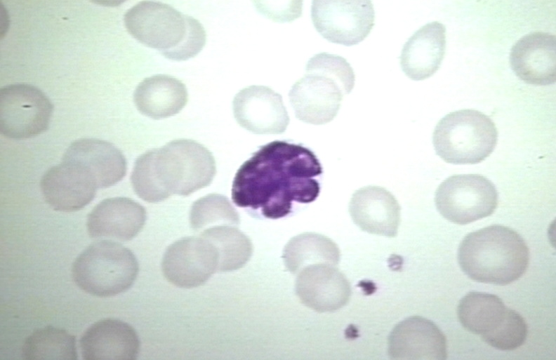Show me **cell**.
<instances>
[{
    "label": "cell",
    "instance_id": "cell-1",
    "mask_svg": "<svg viewBox=\"0 0 556 360\" xmlns=\"http://www.w3.org/2000/svg\"><path fill=\"white\" fill-rule=\"evenodd\" d=\"M323 173L310 149L284 140L262 146L238 169L232 187V201L239 207L260 210L278 219L289 215L293 202L314 201L320 193L317 179Z\"/></svg>",
    "mask_w": 556,
    "mask_h": 360
},
{
    "label": "cell",
    "instance_id": "cell-2",
    "mask_svg": "<svg viewBox=\"0 0 556 360\" xmlns=\"http://www.w3.org/2000/svg\"><path fill=\"white\" fill-rule=\"evenodd\" d=\"M216 172L211 152L201 144L178 139L139 156L135 178L139 187L157 201L173 194L187 196L211 184Z\"/></svg>",
    "mask_w": 556,
    "mask_h": 360
},
{
    "label": "cell",
    "instance_id": "cell-3",
    "mask_svg": "<svg viewBox=\"0 0 556 360\" xmlns=\"http://www.w3.org/2000/svg\"><path fill=\"white\" fill-rule=\"evenodd\" d=\"M458 260L471 279L505 286L519 279L529 262V250L514 229L493 225L467 234L461 242Z\"/></svg>",
    "mask_w": 556,
    "mask_h": 360
},
{
    "label": "cell",
    "instance_id": "cell-4",
    "mask_svg": "<svg viewBox=\"0 0 556 360\" xmlns=\"http://www.w3.org/2000/svg\"><path fill=\"white\" fill-rule=\"evenodd\" d=\"M124 22L133 38L173 60L193 58L206 41L199 21L159 1L138 2L126 11Z\"/></svg>",
    "mask_w": 556,
    "mask_h": 360
},
{
    "label": "cell",
    "instance_id": "cell-5",
    "mask_svg": "<svg viewBox=\"0 0 556 360\" xmlns=\"http://www.w3.org/2000/svg\"><path fill=\"white\" fill-rule=\"evenodd\" d=\"M355 78L345 58L325 52L312 56L305 66V75L289 93L296 118L314 125L332 121L344 95L352 90Z\"/></svg>",
    "mask_w": 556,
    "mask_h": 360
},
{
    "label": "cell",
    "instance_id": "cell-6",
    "mask_svg": "<svg viewBox=\"0 0 556 360\" xmlns=\"http://www.w3.org/2000/svg\"><path fill=\"white\" fill-rule=\"evenodd\" d=\"M138 273L133 252L112 240L90 244L74 260L72 276L84 292L100 298L114 296L127 291Z\"/></svg>",
    "mask_w": 556,
    "mask_h": 360
},
{
    "label": "cell",
    "instance_id": "cell-7",
    "mask_svg": "<svg viewBox=\"0 0 556 360\" xmlns=\"http://www.w3.org/2000/svg\"><path fill=\"white\" fill-rule=\"evenodd\" d=\"M498 139L495 124L475 109H461L444 116L432 135L437 154L453 164L480 163L494 151Z\"/></svg>",
    "mask_w": 556,
    "mask_h": 360
},
{
    "label": "cell",
    "instance_id": "cell-8",
    "mask_svg": "<svg viewBox=\"0 0 556 360\" xmlns=\"http://www.w3.org/2000/svg\"><path fill=\"white\" fill-rule=\"evenodd\" d=\"M435 202L445 219L455 224L466 225L495 211L498 192L493 182L483 175H454L439 185Z\"/></svg>",
    "mask_w": 556,
    "mask_h": 360
},
{
    "label": "cell",
    "instance_id": "cell-9",
    "mask_svg": "<svg viewBox=\"0 0 556 360\" xmlns=\"http://www.w3.org/2000/svg\"><path fill=\"white\" fill-rule=\"evenodd\" d=\"M53 105L37 87L26 84L4 86L0 91V131L13 139L37 136L48 127Z\"/></svg>",
    "mask_w": 556,
    "mask_h": 360
},
{
    "label": "cell",
    "instance_id": "cell-10",
    "mask_svg": "<svg viewBox=\"0 0 556 360\" xmlns=\"http://www.w3.org/2000/svg\"><path fill=\"white\" fill-rule=\"evenodd\" d=\"M311 18L317 31L326 40L352 46L370 33L375 12L370 1H313Z\"/></svg>",
    "mask_w": 556,
    "mask_h": 360
},
{
    "label": "cell",
    "instance_id": "cell-11",
    "mask_svg": "<svg viewBox=\"0 0 556 360\" xmlns=\"http://www.w3.org/2000/svg\"><path fill=\"white\" fill-rule=\"evenodd\" d=\"M219 257L215 246L201 235L182 238L166 250L161 269L172 284L185 288L204 284L218 272Z\"/></svg>",
    "mask_w": 556,
    "mask_h": 360
},
{
    "label": "cell",
    "instance_id": "cell-12",
    "mask_svg": "<svg viewBox=\"0 0 556 360\" xmlns=\"http://www.w3.org/2000/svg\"><path fill=\"white\" fill-rule=\"evenodd\" d=\"M237 123L255 134H279L289 124L281 95L265 86H250L241 90L232 102Z\"/></svg>",
    "mask_w": 556,
    "mask_h": 360
},
{
    "label": "cell",
    "instance_id": "cell-13",
    "mask_svg": "<svg viewBox=\"0 0 556 360\" xmlns=\"http://www.w3.org/2000/svg\"><path fill=\"white\" fill-rule=\"evenodd\" d=\"M40 187L46 202L54 210L62 212L83 208L93 199L98 189L82 167L63 160L46 171Z\"/></svg>",
    "mask_w": 556,
    "mask_h": 360
},
{
    "label": "cell",
    "instance_id": "cell-14",
    "mask_svg": "<svg viewBox=\"0 0 556 360\" xmlns=\"http://www.w3.org/2000/svg\"><path fill=\"white\" fill-rule=\"evenodd\" d=\"M296 292L307 307L318 312H330L347 304L351 289L346 277L335 265L317 264L298 273Z\"/></svg>",
    "mask_w": 556,
    "mask_h": 360
},
{
    "label": "cell",
    "instance_id": "cell-15",
    "mask_svg": "<svg viewBox=\"0 0 556 360\" xmlns=\"http://www.w3.org/2000/svg\"><path fill=\"white\" fill-rule=\"evenodd\" d=\"M392 359H437L447 357L446 340L432 321L410 316L397 324L388 338Z\"/></svg>",
    "mask_w": 556,
    "mask_h": 360
},
{
    "label": "cell",
    "instance_id": "cell-16",
    "mask_svg": "<svg viewBox=\"0 0 556 360\" xmlns=\"http://www.w3.org/2000/svg\"><path fill=\"white\" fill-rule=\"evenodd\" d=\"M146 221L145 208L127 197L102 200L89 213L86 227L93 239L108 238L121 241L133 239Z\"/></svg>",
    "mask_w": 556,
    "mask_h": 360
},
{
    "label": "cell",
    "instance_id": "cell-17",
    "mask_svg": "<svg viewBox=\"0 0 556 360\" xmlns=\"http://www.w3.org/2000/svg\"><path fill=\"white\" fill-rule=\"evenodd\" d=\"M555 35L531 32L512 46L510 60L516 75L527 84L546 86L555 82Z\"/></svg>",
    "mask_w": 556,
    "mask_h": 360
},
{
    "label": "cell",
    "instance_id": "cell-18",
    "mask_svg": "<svg viewBox=\"0 0 556 360\" xmlns=\"http://www.w3.org/2000/svg\"><path fill=\"white\" fill-rule=\"evenodd\" d=\"M85 360L136 359L140 341L136 331L127 323L107 318L90 326L80 339Z\"/></svg>",
    "mask_w": 556,
    "mask_h": 360
},
{
    "label": "cell",
    "instance_id": "cell-19",
    "mask_svg": "<svg viewBox=\"0 0 556 360\" xmlns=\"http://www.w3.org/2000/svg\"><path fill=\"white\" fill-rule=\"evenodd\" d=\"M349 211L353 222L370 234L396 236L400 223V206L395 197L379 186L357 189L352 196Z\"/></svg>",
    "mask_w": 556,
    "mask_h": 360
},
{
    "label": "cell",
    "instance_id": "cell-20",
    "mask_svg": "<svg viewBox=\"0 0 556 360\" xmlns=\"http://www.w3.org/2000/svg\"><path fill=\"white\" fill-rule=\"evenodd\" d=\"M62 160L82 167L93 179L98 188H107L125 176L126 161L113 144L96 139L81 138L71 143Z\"/></svg>",
    "mask_w": 556,
    "mask_h": 360
},
{
    "label": "cell",
    "instance_id": "cell-21",
    "mask_svg": "<svg viewBox=\"0 0 556 360\" xmlns=\"http://www.w3.org/2000/svg\"><path fill=\"white\" fill-rule=\"evenodd\" d=\"M445 27L435 21L417 30L404 44L400 55L403 72L410 79L423 80L432 76L443 60Z\"/></svg>",
    "mask_w": 556,
    "mask_h": 360
},
{
    "label": "cell",
    "instance_id": "cell-22",
    "mask_svg": "<svg viewBox=\"0 0 556 360\" xmlns=\"http://www.w3.org/2000/svg\"><path fill=\"white\" fill-rule=\"evenodd\" d=\"M188 93L179 79L166 74L144 79L135 89L133 101L138 110L154 119L179 113L186 105Z\"/></svg>",
    "mask_w": 556,
    "mask_h": 360
},
{
    "label": "cell",
    "instance_id": "cell-23",
    "mask_svg": "<svg viewBox=\"0 0 556 360\" xmlns=\"http://www.w3.org/2000/svg\"><path fill=\"white\" fill-rule=\"evenodd\" d=\"M340 250L329 237L315 232H305L291 238L286 244L282 258L289 272L298 274L303 268L317 264L336 266Z\"/></svg>",
    "mask_w": 556,
    "mask_h": 360
},
{
    "label": "cell",
    "instance_id": "cell-24",
    "mask_svg": "<svg viewBox=\"0 0 556 360\" xmlns=\"http://www.w3.org/2000/svg\"><path fill=\"white\" fill-rule=\"evenodd\" d=\"M508 309L497 295L470 292L460 300L457 314L461 325L467 331L482 338L501 325Z\"/></svg>",
    "mask_w": 556,
    "mask_h": 360
},
{
    "label": "cell",
    "instance_id": "cell-25",
    "mask_svg": "<svg viewBox=\"0 0 556 360\" xmlns=\"http://www.w3.org/2000/svg\"><path fill=\"white\" fill-rule=\"evenodd\" d=\"M22 355L26 360H76L77 352L75 338L60 328L51 326L40 328L25 339Z\"/></svg>",
    "mask_w": 556,
    "mask_h": 360
},
{
    "label": "cell",
    "instance_id": "cell-26",
    "mask_svg": "<svg viewBox=\"0 0 556 360\" xmlns=\"http://www.w3.org/2000/svg\"><path fill=\"white\" fill-rule=\"evenodd\" d=\"M200 235L216 248L219 257L218 272L238 269L246 264L252 255L251 240L234 226L212 227L202 231Z\"/></svg>",
    "mask_w": 556,
    "mask_h": 360
},
{
    "label": "cell",
    "instance_id": "cell-27",
    "mask_svg": "<svg viewBox=\"0 0 556 360\" xmlns=\"http://www.w3.org/2000/svg\"><path fill=\"white\" fill-rule=\"evenodd\" d=\"M191 227L196 232L219 225L237 226L239 216L228 199L210 194L194 201L190 213Z\"/></svg>",
    "mask_w": 556,
    "mask_h": 360
},
{
    "label": "cell",
    "instance_id": "cell-28",
    "mask_svg": "<svg viewBox=\"0 0 556 360\" xmlns=\"http://www.w3.org/2000/svg\"><path fill=\"white\" fill-rule=\"evenodd\" d=\"M528 333L524 318L515 310L508 308L501 325L492 333L482 337L489 345L501 350H513L522 345Z\"/></svg>",
    "mask_w": 556,
    "mask_h": 360
}]
</instances>
